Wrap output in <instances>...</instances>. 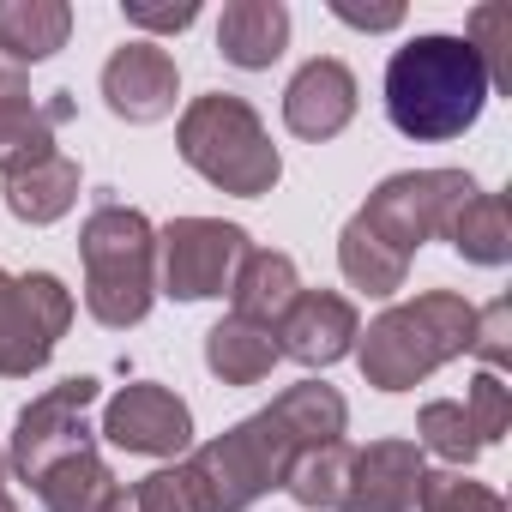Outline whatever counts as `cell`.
<instances>
[{
    "label": "cell",
    "instance_id": "obj_1",
    "mask_svg": "<svg viewBox=\"0 0 512 512\" xmlns=\"http://www.w3.org/2000/svg\"><path fill=\"white\" fill-rule=\"evenodd\" d=\"M488 97L494 91H488L476 49L452 31H422L404 49H392V61H386V121L416 145L470 133L482 121Z\"/></svg>",
    "mask_w": 512,
    "mask_h": 512
},
{
    "label": "cell",
    "instance_id": "obj_2",
    "mask_svg": "<svg viewBox=\"0 0 512 512\" xmlns=\"http://www.w3.org/2000/svg\"><path fill=\"white\" fill-rule=\"evenodd\" d=\"M470 326H476V308L458 290H422L416 302H398L380 320H368V332H356L350 356L374 392H410L434 368H446L470 350Z\"/></svg>",
    "mask_w": 512,
    "mask_h": 512
},
{
    "label": "cell",
    "instance_id": "obj_3",
    "mask_svg": "<svg viewBox=\"0 0 512 512\" xmlns=\"http://www.w3.org/2000/svg\"><path fill=\"white\" fill-rule=\"evenodd\" d=\"M79 260H85V308L97 326L127 332L157 302V229L145 211L121 205L115 193H97L85 229H79Z\"/></svg>",
    "mask_w": 512,
    "mask_h": 512
},
{
    "label": "cell",
    "instance_id": "obj_4",
    "mask_svg": "<svg viewBox=\"0 0 512 512\" xmlns=\"http://www.w3.org/2000/svg\"><path fill=\"white\" fill-rule=\"evenodd\" d=\"M175 151L199 181H211L217 193H235V199H260L284 175V157H278L260 109L229 91H205L181 109Z\"/></svg>",
    "mask_w": 512,
    "mask_h": 512
},
{
    "label": "cell",
    "instance_id": "obj_5",
    "mask_svg": "<svg viewBox=\"0 0 512 512\" xmlns=\"http://www.w3.org/2000/svg\"><path fill=\"white\" fill-rule=\"evenodd\" d=\"M296 458H302V446L290 440V428L272 410H253L247 422H235L217 440L193 446L181 464H187L205 512H247L260 494L284 488V476H290Z\"/></svg>",
    "mask_w": 512,
    "mask_h": 512
},
{
    "label": "cell",
    "instance_id": "obj_6",
    "mask_svg": "<svg viewBox=\"0 0 512 512\" xmlns=\"http://www.w3.org/2000/svg\"><path fill=\"white\" fill-rule=\"evenodd\" d=\"M476 193V181L464 169H404V175H386L368 205L356 211V223L368 235H380L398 260H416L422 241H440L452 211Z\"/></svg>",
    "mask_w": 512,
    "mask_h": 512
},
{
    "label": "cell",
    "instance_id": "obj_7",
    "mask_svg": "<svg viewBox=\"0 0 512 512\" xmlns=\"http://www.w3.org/2000/svg\"><path fill=\"white\" fill-rule=\"evenodd\" d=\"M253 253L241 223L223 217H175L157 229V296L175 302H211L235 284L241 260Z\"/></svg>",
    "mask_w": 512,
    "mask_h": 512
},
{
    "label": "cell",
    "instance_id": "obj_8",
    "mask_svg": "<svg viewBox=\"0 0 512 512\" xmlns=\"http://www.w3.org/2000/svg\"><path fill=\"white\" fill-rule=\"evenodd\" d=\"M97 380L91 374H73L49 392H37L19 422H13V446H7V470H19L25 482H37L49 464L73 458V452H91L97 428H91V410H97Z\"/></svg>",
    "mask_w": 512,
    "mask_h": 512
},
{
    "label": "cell",
    "instance_id": "obj_9",
    "mask_svg": "<svg viewBox=\"0 0 512 512\" xmlns=\"http://www.w3.org/2000/svg\"><path fill=\"white\" fill-rule=\"evenodd\" d=\"M97 434L139 458H181V452H193V410L181 392H169L157 380H133L103 404Z\"/></svg>",
    "mask_w": 512,
    "mask_h": 512
},
{
    "label": "cell",
    "instance_id": "obj_10",
    "mask_svg": "<svg viewBox=\"0 0 512 512\" xmlns=\"http://www.w3.org/2000/svg\"><path fill=\"white\" fill-rule=\"evenodd\" d=\"M67 326H73V290L55 272H25L13 290V320L0 332V380H31L37 368H49Z\"/></svg>",
    "mask_w": 512,
    "mask_h": 512
},
{
    "label": "cell",
    "instance_id": "obj_11",
    "mask_svg": "<svg viewBox=\"0 0 512 512\" xmlns=\"http://www.w3.org/2000/svg\"><path fill=\"white\" fill-rule=\"evenodd\" d=\"M175 97H181V67L169 49L157 43H121L109 61H103V103L115 121L127 127H157L175 115Z\"/></svg>",
    "mask_w": 512,
    "mask_h": 512
},
{
    "label": "cell",
    "instance_id": "obj_12",
    "mask_svg": "<svg viewBox=\"0 0 512 512\" xmlns=\"http://www.w3.org/2000/svg\"><path fill=\"white\" fill-rule=\"evenodd\" d=\"M356 103H362L356 73H350L338 55H314V61L284 85V127H290L296 139H308V145H326V139H338V133L356 121Z\"/></svg>",
    "mask_w": 512,
    "mask_h": 512
},
{
    "label": "cell",
    "instance_id": "obj_13",
    "mask_svg": "<svg viewBox=\"0 0 512 512\" xmlns=\"http://www.w3.org/2000/svg\"><path fill=\"white\" fill-rule=\"evenodd\" d=\"M356 332H362V320H356L350 296H338V290H302L290 302V314L278 320L272 338H278V356H290L302 368H332V362H344L356 350Z\"/></svg>",
    "mask_w": 512,
    "mask_h": 512
},
{
    "label": "cell",
    "instance_id": "obj_14",
    "mask_svg": "<svg viewBox=\"0 0 512 512\" xmlns=\"http://www.w3.org/2000/svg\"><path fill=\"white\" fill-rule=\"evenodd\" d=\"M422 446L416 440H374L356 446V470H350V500L344 506H368V512H410L422 494Z\"/></svg>",
    "mask_w": 512,
    "mask_h": 512
},
{
    "label": "cell",
    "instance_id": "obj_15",
    "mask_svg": "<svg viewBox=\"0 0 512 512\" xmlns=\"http://www.w3.org/2000/svg\"><path fill=\"white\" fill-rule=\"evenodd\" d=\"M290 49V7L284 0H229L217 19V55L241 73H266Z\"/></svg>",
    "mask_w": 512,
    "mask_h": 512
},
{
    "label": "cell",
    "instance_id": "obj_16",
    "mask_svg": "<svg viewBox=\"0 0 512 512\" xmlns=\"http://www.w3.org/2000/svg\"><path fill=\"white\" fill-rule=\"evenodd\" d=\"M296 296H302V278H296L290 253L253 247L247 260H241V272H235V284H229V302H235L229 314L247 320V326H260V332H278V320L290 314Z\"/></svg>",
    "mask_w": 512,
    "mask_h": 512
},
{
    "label": "cell",
    "instance_id": "obj_17",
    "mask_svg": "<svg viewBox=\"0 0 512 512\" xmlns=\"http://www.w3.org/2000/svg\"><path fill=\"white\" fill-rule=\"evenodd\" d=\"M31 488H37L43 512H115V506L127 500L121 476L97 458V446H91V452H73V458H61V464H49Z\"/></svg>",
    "mask_w": 512,
    "mask_h": 512
},
{
    "label": "cell",
    "instance_id": "obj_18",
    "mask_svg": "<svg viewBox=\"0 0 512 512\" xmlns=\"http://www.w3.org/2000/svg\"><path fill=\"white\" fill-rule=\"evenodd\" d=\"M73 37V7L67 0H0V55L13 67H37L61 55Z\"/></svg>",
    "mask_w": 512,
    "mask_h": 512
},
{
    "label": "cell",
    "instance_id": "obj_19",
    "mask_svg": "<svg viewBox=\"0 0 512 512\" xmlns=\"http://www.w3.org/2000/svg\"><path fill=\"white\" fill-rule=\"evenodd\" d=\"M440 241H452V253L464 266H506L512 260V217H506V199L500 193H470L458 211H452V223H446V235Z\"/></svg>",
    "mask_w": 512,
    "mask_h": 512
},
{
    "label": "cell",
    "instance_id": "obj_20",
    "mask_svg": "<svg viewBox=\"0 0 512 512\" xmlns=\"http://www.w3.org/2000/svg\"><path fill=\"white\" fill-rule=\"evenodd\" d=\"M79 205V163L73 157H43V163H31V169H19V175H7V211L19 217V223H61L67 211Z\"/></svg>",
    "mask_w": 512,
    "mask_h": 512
},
{
    "label": "cell",
    "instance_id": "obj_21",
    "mask_svg": "<svg viewBox=\"0 0 512 512\" xmlns=\"http://www.w3.org/2000/svg\"><path fill=\"white\" fill-rule=\"evenodd\" d=\"M73 121V97L55 91L49 103H13L0 109V175H19L43 157H55V127Z\"/></svg>",
    "mask_w": 512,
    "mask_h": 512
},
{
    "label": "cell",
    "instance_id": "obj_22",
    "mask_svg": "<svg viewBox=\"0 0 512 512\" xmlns=\"http://www.w3.org/2000/svg\"><path fill=\"white\" fill-rule=\"evenodd\" d=\"M205 368L223 386H260L278 368V338L260 332V326H247V320H235V314H223L205 332Z\"/></svg>",
    "mask_w": 512,
    "mask_h": 512
},
{
    "label": "cell",
    "instance_id": "obj_23",
    "mask_svg": "<svg viewBox=\"0 0 512 512\" xmlns=\"http://www.w3.org/2000/svg\"><path fill=\"white\" fill-rule=\"evenodd\" d=\"M266 410L290 428V440H296L302 452H308V446H332V440H344V428H350V404H344V392L326 386V380H296V386L278 392Z\"/></svg>",
    "mask_w": 512,
    "mask_h": 512
},
{
    "label": "cell",
    "instance_id": "obj_24",
    "mask_svg": "<svg viewBox=\"0 0 512 512\" xmlns=\"http://www.w3.org/2000/svg\"><path fill=\"white\" fill-rule=\"evenodd\" d=\"M350 470H356V446H350V440L308 446V452L290 464L284 488H290V500L308 506V512H338V506L350 500Z\"/></svg>",
    "mask_w": 512,
    "mask_h": 512
},
{
    "label": "cell",
    "instance_id": "obj_25",
    "mask_svg": "<svg viewBox=\"0 0 512 512\" xmlns=\"http://www.w3.org/2000/svg\"><path fill=\"white\" fill-rule=\"evenodd\" d=\"M338 266H344L350 290H362V296H398L404 278H410V260H398V253H392L380 235H368L356 217H350L344 235H338Z\"/></svg>",
    "mask_w": 512,
    "mask_h": 512
},
{
    "label": "cell",
    "instance_id": "obj_26",
    "mask_svg": "<svg viewBox=\"0 0 512 512\" xmlns=\"http://www.w3.org/2000/svg\"><path fill=\"white\" fill-rule=\"evenodd\" d=\"M416 434H422V446H428V452H440L452 470H464V464L482 452V440H476V428H470L464 404H452V398H428V404H422V416H416Z\"/></svg>",
    "mask_w": 512,
    "mask_h": 512
},
{
    "label": "cell",
    "instance_id": "obj_27",
    "mask_svg": "<svg viewBox=\"0 0 512 512\" xmlns=\"http://www.w3.org/2000/svg\"><path fill=\"white\" fill-rule=\"evenodd\" d=\"M464 43L476 49L482 73H488V91H512V13L506 7H476Z\"/></svg>",
    "mask_w": 512,
    "mask_h": 512
},
{
    "label": "cell",
    "instance_id": "obj_28",
    "mask_svg": "<svg viewBox=\"0 0 512 512\" xmlns=\"http://www.w3.org/2000/svg\"><path fill=\"white\" fill-rule=\"evenodd\" d=\"M416 506H422V512H506V500H500L488 482L464 476V470H428Z\"/></svg>",
    "mask_w": 512,
    "mask_h": 512
},
{
    "label": "cell",
    "instance_id": "obj_29",
    "mask_svg": "<svg viewBox=\"0 0 512 512\" xmlns=\"http://www.w3.org/2000/svg\"><path fill=\"white\" fill-rule=\"evenodd\" d=\"M464 416H470V428H476L482 452H488V446H500V434L512 428V392H506V380L482 368V374L470 380V392H464Z\"/></svg>",
    "mask_w": 512,
    "mask_h": 512
},
{
    "label": "cell",
    "instance_id": "obj_30",
    "mask_svg": "<svg viewBox=\"0 0 512 512\" xmlns=\"http://www.w3.org/2000/svg\"><path fill=\"white\" fill-rule=\"evenodd\" d=\"M127 506H133V512H205V506H199V488H193V476H187V464H163V470H151L145 482H133Z\"/></svg>",
    "mask_w": 512,
    "mask_h": 512
},
{
    "label": "cell",
    "instance_id": "obj_31",
    "mask_svg": "<svg viewBox=\"0 0 512 512\" xmlns=\"http://www.w3.org/2000/svg\"><path fill=\"white\" fill-rule=\"evenodd\" d=\"M470 356L488 362V374H500L512 362V302L494 296L488 308H476V326H470Z\"/></svg>",
    "mask_w": 512,
    "mask_h": 512
},
{
    "label": "cell",
    "instance_id": "obj_32",
    "mask_svg": "<svg viewBox=\"0 0 512 512\" xmlns=\"http://www.w3.org/2000/svg\"><path fill=\"white\" fill-rule=\"evenodd\" d=\"M121 13L139 31H187L199 19V0H121Z\"/></svg>",
    "mask_w": 512,
    "mask_h": 512
},
{
    "label": "cell",
    "instance_id": "obj_33",
    "mask_svg": "<svg viewBox=\"0 0 512 512\" xmlns=\"http://www.w3.org/2000/svg\"><path fill=\"white\" fill-rule=\"evenodd\" d=\"M332 13L356 31H398L404 25V7H356V0H332Z\"/></svg>",
    "mask_w": 512,
    "mask_h": 512
},
{
    "label": "cell",
    "instance_id": "obj_34",
    "mask_svg": "<svg viewBox=\"0 0 512 512\" xmlns=\"http://www.w3.org/2000/svg\"><path fill=\"white\" fill-rule=\"evenodd\" d=\"M13 103H31V79H25V67L0 55V109H13Z\"/></svg>",
    "mask_w": 512,
    "mask_h": 512
},
{
    "label": "cell",
    "instance_id": "obj_35",
    "mask_svg": "<svg viewBox=\"0 0 512 512\" xmlns=\"http://www.w3.org/2000/svg\"><path fill=\"white\" fill-rule=\"evenodd\" d=\"M13 290H19V278L0 272V332H7V320H13Z\"/></svg>",
    "mask_w": 512,
    "mask_h": 512
},
{
    "label": "cell",
    "instance_id": "obj_36",
    "mask_svg": "<svg viewBox=\"0 0 512 512\" xmlns=\"http://www.w3.org/2000/svg\"><path fill=\"white\" fill-rule=\"evenodd\" d=\"M0 512H19V500H13V494H7V488H0Z\"/></svg>",
    "mask_w": 512,
    "mask_h": 512
},
{
    "label": "cell",
    "instance_id": "obj_37",
    "mask_svg": "<svg viewBox=\"0 0 512 512\" xmlns=\"http://www.w3.org/2000/svg\"><path fill=\"white\" fill-rule=\"evenodd\" d=\"M0 482H7V452H0Z\"/></svg>",
    "mask_w": 512,
    "mask_h": 512
},
{
    "label": "cell",
    "instance_id": "obj_38",
    "mask_svg": "<svg viewBox=\"0 0 512 512\" xmlns=\"http://www.w3.org/2000/svg\"><path fill=\"white\" fill-rule=\"evenodd\" d=\"M338 512H368V506H338Z\"/></svg>",
    "mask_w": 512,
    "mask_h": 512
},
{
    "label": "cell",
    "instance_id": "obj_39",
    "mask_svg": "<svg viewBox=\"0 0 512 512\" xmlns=\"http://www.w3.org/2000/svg\"><path fill=\"white\" fill-rule=\"evenodd\" d=\"M115 512H133V506H127V500H121V506H115Z\"/></svg>",
    "mask_w": 512,
    "mask_h": 512
}]
</instances>
